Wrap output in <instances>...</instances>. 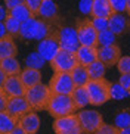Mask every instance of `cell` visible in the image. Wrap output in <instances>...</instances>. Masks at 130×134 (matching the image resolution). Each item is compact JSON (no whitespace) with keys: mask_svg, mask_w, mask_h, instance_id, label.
<instances>
[{"mask_svg":"<svg viewBox=\"0 0 130 134\" xmlns=\"http://www.w3.org/2000/svg\"><path fill=\"white\" fill-rule=\"evenodd\" d=\"M112 8H111L110 0H93L92 4V15L93 18H110L112 15Z\"/></svg>","mask_w":130,"mask_h":134,"instance_id":"7402d4cb","label":"cell"},{"mask_svg":"<svg viewBox=\"0 0 130 134\" xmlns=\"http://www.w3.org/2000/svg\"><path fill=\"white\" fill-rule=\"evenodd\" d=\"M71 74V78L74 81V86H86L89 81H90V77H89V72H87V66L84 65H80L77 63L75 68L70 72Z\"/></svg>","mask_w":130,"mask_h":134,"instance_id":"cb8c5ba5","label":"cell"},{"mask_svg":"<svg viewBox=\"0 0 130 134\" xmlns=\"http://www.w3.org/2000/svg\"><path fill=\"white\" fill-rule=\"evenodd\" d=\"M71 97L75 103L77 109H84V108L90 103V97H89V91H87L86 86H77L74 87V90L71 93Z\"/></svg>","mask_w":130,"mask_h":134,"instance_id":"44dd1931","label":"cell"},{"mask_svg":"<svg viewBox=\"0 0 130 134\" xmlns=\"http://www.w3.org/2000/svg\"><path fill=\"white\" fill-rule=\"evenodd\" d=\"M77 36H79L80 44L81 46H92V47H98V30L92 25L90 19H81L77 22Z\"/></svg>","mask_w":130,"mask_h":134,"instance_id":"ba28073f","label":"cell"},{"mask_svg":"<svg viewBox=\"0 0 130 134\" xmlns=\"http://www.w3.org/2000/svg\"><path fill=\"white\" fill-rule=\"evenodd\" d=\"M90 22H92V25L98 30V32L103 31V30H108V27H110V21H108V18H98V16L93 18V16H92Z\"/></svg>","mask_w":130,"mask_h":134,"instance_id":"836d02e7","label":"cell"},{"mask_svg":"<svg viewBox=\"0 0 130 134\" xmlns=\"http://www.w3.org/2000/svg\"><path fill=\"white\" fill-rule=\"evenodd\" d=\"M47 86L52 94H71L75 87L70 72H53V77Z\"/></svg>","mask_w":130,"mask_h":134,"instance_id":"8992f818","label":"cell"},{"mask_svg":"<svg viewBox=\"0 0 130 134\" xmlns=\"http://www.w3.org/2000/svg\"><path fill=\"white\" fill-rule=\"evenodd\" d=\"M117 41V34L108 30H103L98 34V46H110V44H115Z\"/></svg>","mask_w":130,"mask_h":134,"instance_id":"f546056e","label":"cell"},{"mask_svg":"<svg viewBox=\"0 0 130 134\" xmlns=\"http://www.w3.org/2000/svg\"><path fill=\"white\" fill-rule=\"evenodd\" d=\"M77 116H79L83 134H93L103 124V118L101 115V112H98L95 109H86V108L79 109Z\"/></svg>","mask_w":130,"mask_h":134,"instance_id":"5b68a950","label":"cell"},{"mask_svg":"<svg viewBox=\"0 0 130 134\" xmlns=\"http://www.w3.org/2000/svg\"><path fill=\"white\" fill-rule=\"evenodd\" d=\"M53 31H56L53 28V22L44 21L41 18H30V19L24 21L21 24V31H19V37L22 40H40L46 38L47 36H50Z\"/></svg>","mask_w":130,"mask_h":134,"instance_id":"6da1fadb","label":"cell"},{"mask_svg":"<svg viewBox=\"0 0 130 134\" xmlns=\"http://www.w3.org/2000/svg\"><path fill=\"white\" fill-rule=\"evenodd\" d=\"M37 16L44 21H49V22H55L59 16V8L55 3V0H43Z\"/></svg>","mask_w":130,"mask_h":134,"instance_id":"2e32d148","label":"cell"},{"mask_svg":"<svg viewBox=\"0 0 130 134\" xmlns=\"http://www.w3.org/2000/svg\"><path fill=\"white\" fill-rule=\"evenodd\" d=\"M110 86H111V83H108L105 78L90 80L86 84L87 91H89V97H90V105H93V106H101V105L106 103L108 100H111Z\"/></svg>","mask_w":130,"mask_h":134,"instance_id":"277c9868","label":"cell"},{"mask_svg":"<svg viewBox=\"0 0 130 134\" xmlns=\"http://www.w3.org/2000/svg\"><path fill=\"white\" fill-rule=\"evenodd\" d=\"M53 131H55V134H83L77 114L55 118V121H53Z\"/></svg>","mask_w":130,"mask_h":134,"instance_id":"9c48e42d","label":"cell"},{"mask_svg":"<svg viewBox=\"0 0 130 134\" xmlns=\"http://www.w3.org/2000/svg\"><path fill=\"white\" fill-rule=\"evenodd\" d=\"M92 4L93 0H80L79 2V10L83 15H92Z\"/></svg>","mask_w":130,"mask_h":134,"instance_id":"8d00e7d4","label":"cell"},{"mask_svg":"<svg viewBox=\"0 0 130 134\" xmlns=\"http://www.w3.org/2000/svg\"><path fill=\"white\" fill-rule=\"evenodd\" d=\"M118 81H120V84H121V86L130 93V72L129 74H120Z\"/></svg>","mask_w":130,"mask_h":134,"instance_id":"f35d334b","label":"cell"},{"mask_svg":"<svg viewBox=\"0 0 130 134\" xmlns=\"http://www.w3.org/2000/svg\"><path fill=\"white\" fill-rule=\"evenodd\" d=\"M25 99L28 100L30 106L33 108V110H43L47 108V103H49V99L52 96V91L49 88V86L43 83H39L35 86L27 88L25 91Z\"/></svg>","mask_w":130,"mask_h":134,"instance_id":"3957f363","label":"cell"},{"mask_svg":"<svg viewBox=\"0 0 130 134\" xmlns=\"http://www.w3.org/2000/svg\"><path fill=\"white\" fill-rule=\"evenodd\" d=\"M6 78H8L6 72L0 68V88H3V84H4V81H6Z\"/></svg>","mask_w":130,"mask_h":134,"instance_id":"7bdbcfd3","label":"cell"},{"mask_svg":"<svg viewBox=\"0 0 130 134\" xmlns=\"http://www.w3.org/2000/svg\"><path fill=\"white\" fill-rule=\"evenodd\" d=\"M59 50H61V44H59V38H58V30L37 43V52L47 62H50Z\"/></svg>","mask_w":130,"mask_h":134,"instance_id":"30bf717a","label":"cell"},{"mask_svg":"<svg viewBox=\"0 0 130 134\" xmlns=\"http://www.w3.org/2000/svg\"><path fill=\"white\" fill-rule=\"evenodd\" d=\"M9 134H27V131L24 130L22 127H19V125H16L15 128H13V130L11 131V133Z\"/></svg>","mask_w":130,"mask_h":134,"instance_id":"ee69618b","label":"cell"},{"mask_svg":"<svg viewBox=\"0 0 130 134\" xmlns=\"http://www.w3.org/2000/svg\"><path fill=\"white\" fill-rule=\"evenodd\" d=\"M6 110H8L12 116L19 118V116H22L24 114L33 110V108L30 106V103H28V100L25 99V96H12V97H9V100H8Z\"/></svg>","mask_w":130,"mask_h":134,"instance_id":"4fadbf2b","label":"cell"},{"mask_svg":"<svg viewBox=\"0 0 130 134\" xmlns=\"http://www.w3.org/2000/svg\"><path fill=\"white\" fill-rule=\"evenodd\" d=\"M0 68L6 72V75H19L22 68H21L19 60L16 59V56H11V58H6V59L0 60Z\"/></svg>","mask_w":130,"mask_h":134,"instance_id":"d4e9b609","label":"cell"},{"mask_svg":"<svg viewBox=\"0 0 130 134\" xmlns=\"http://www.w3.org/2000/svg\"><path fill=\"white\" fill-rule=\"evenodd\" d=\"M18 125L22 127L27 134H37L40 130V116L35 110H30L18 118Z\"/></svg>","mask_w":130,"mask_h":134,"instance_id":"5bb4252c","label":"cell"},{"mask_svg":"<svg viewBox=\"0 0 130 134\" xmlns=\"http://www.w3.org/2000/svg\"><path fill=\"white\" fill-rule=\"evenodd\" d=\"M8 100H9V96L6 94V91H4L3 88H0V110H4V109H6Z\"/></svg>","mask_w":130,"mask_h":134,"instance_id":"ab89813d","label":"cell"},{"mask_svg":"<svg viewBox=\"0 0 130 134\" xmlns=\"http://www.w3.org/2000/svg\"><path fill=\"white\" fill-rule=\"evenodd\" d=\"M121 58V49L117 43L110 46H99L98 47V59L106 65V68H111L117 65L118 59Z\"/></svg>","mask_w":130,"mask_h":134,"instance_id":"7c38bea8","label":"cell"},{"mask_svg":"<svg viewBox=\"0 0 130 134\" xmlns=\"http://www.w3.org/2000/svg\"><path fill=\"white\" fill-rule=\"evenodd\" d=\"M75 58L80 65H90L92 62L98 60V47H92V46H80L75 52Z\"/></svg>","mask_w":130,"mask_h":134,"instance_id":"ac0fdd59","label":"cell"},{"mask_svg":"<svg viewBox=\"0 0 130 134\" xmlns=\"http://www.w3.org/2000/svg\"><path fill=\"white\" fill-rule=\"evenodd\" d=\"M87 72H89V77L90 80H101L105 78V72H106V65L101 60H95L90 65H87Z\"/></svg>","mask_w":130,"mask_h":134,"instance_id":"484cf974","label":"cell"},{"mask_svg":"<svg viewBox=\"0 0 130 134\" xmlns=\"http://www.w3.org/2000/svg\"><path fill=\"white\" fill-rule=\"evenodd\" d=\"M8 15H9V10L6 9V6L0 4V22H3V21L8 18Z\"/></svg>","mask_w":130,"mask_h":134,"instance_id":"b9f144b4","label":"cell"},{"mask_svg":"<svg viewBox=\"0 0 130 134\" xmlns=\"http://www.w3.org/2000/svg\"><path fill=\"white\" fill-rule=\"evenodd\" d=\"M93 134H118V128L114 124H105V122H103Z\"/></svg>","mask_w":130,"mask_h":134,"instance_id":"e575fe53","label":"cell"},{"mask_svg":"<svg viewBox=\"0 0 130 134\" xmlns=\"http://www.w3.org/2000/svg\"><path fill=\"white\" fill-rule=\"evenodd\" d=\"M49 63H50V68L53 72H71L79 62H77L74 52L61 49Z\"/></svg>","mask_w":130,"mask_h":134,"instance_id":"52a82bcc","label":"cell"},{"mask_svg":"<svg viewBox=\"0 0 130 134\" xmlns=\"http://www.w3.org/2000/svg\"><path fill=\"white\" fill-rule=\"evenodd\" d=\"M126 12L130 15V0H127V9H126Z\"/></svg>","mask_w":130,"mask_h":134,"instance_id":"7dc6e473","label":"cell"},{"mask_svg":"<svg viewBox=\"0 0 130 134\" xmlns=\"http://www.w3.org/2000/svg\"><path fill=\"white\" fill-rule=\"evenodd\" d=\"M118 134H130V125L124 128H118Z\"/></svg>","mask_w":130,"mask_h":134,"instance_id":"bcb514c9","label":"cell"},{"mask_svg":"<svg viewBox=\"0 0 130 134\" xmlns=\"http://www.w3.org/2000/svg\"><path fill=\"white\" fill-rule=\"evenodd\" d=\"M21 21L12 18L8 15V18L4 19V25H6V31H8L9 36L12 37H19V31H21Z\"/></svg>","mask_w":130,"mask_h":134,"instance_id":"4dcf8cb0","label":"cell"},{"mask_svg":"<svg viewBox=\"0 0 130 134\" xmlns=\"http://www.w3.org/2000/svg\"><path fill=\"white\" fill-rule=\"evenodd\" d=\"M4 36H8V31H6V25H4V21L0 22V38Z\"/></svg>","mask_w":130,"mask_h":134,"instance_id":"f6af8a7d","label":"cell"},{"mask_svg":"<svg viewBox=\"0 0 130 134\" xmlns=\"http://www.w3.org/2000/svg\"><path fill=\"white\" fill-rule=\"evenodd\" d=\"M117 69L120 74H129L130 72V56H121L117 62Z\"/></svg>","mask_w":130,"mask_h":134,"instance_id":"d6a6232c","label":"cell"},{"mask_svg":"<svg viewBox=\"0 0 130 134\" xmlns=\"http://www.w3.org/2000/svg\"><path fill=\"white\" fill-rule=\"evenodd\" d=\"M18 125V118L12 116L8 110H0V134H9Z\"/></svg>","mask_w":130,"mask_h":134,"instance_id":"603a6c76","label":"cell"},{"mask_svg":"<svg viewBox=\"0 0 130 134\" xmlns=\"http://www.w3.org/2000/svg\"><path fill=\"white\" fill-rule=\"evenodd\" d=\"M25 0H4V6H6V9L8 10H11V9H13L15 6H19V4H22Z\"/></svg>","mask_w":130,"mask_h":134,"instance_id":"60d3db41","label":"cell"},{"mask_svg":"<svg viewBox=\"0 0 130 134\" xmlns=\"http://www.w3.org/2000/svg\"><path fill=\"white\" fill-rule=\"evenodd\" d=\"M58 38L61 49L68 52H77V49L81 46L80 44L79 36H77V30L72 27H61L58 30Z\"/></svg>","mask_w":130,"mask_h":134,"instance_id":"8fae6325","label":"cell"},{"mask_svg":"<svg viewBox=\"0 0 130 134\" xmlns=\"http://www.w3.org/2000/svg\"><path fill=\"white\" fill-rule=\"evenodd\" d=\"M9 16H12V18L21 21V22L30 19V18H34L33 12L28 9V6L25 3L19 4V6H15L13 9H11V10H9Z\"/></svg>","mask_w":130,"mask_h":134,"instance_id":"4316f807","label":"cell"},{"mask_svg":"<svg viewBox=\"0 0 130 134\" xmlns=\"http://www.w3.org/2000/svg\"><path fill=\"white\" fill-rule=\"evenodd\" d=\"M130 93L120 84V81L117 83H111L110 86V97L112 100H124L126 97H129Z\"/></svg>","mask_w":130,"mask_h":134,"instance_id":"f1b7e54d","label":"cell"},{"mask_svg":"<svg viewBox=\"0 0 130 134\" xmlns=\"http://www.w3.org/2000/svg\"><path fill=\"white\" fill-rule=\"evenodd\" d=\"M114 125L117 128H124V127L130 125V110H121L115 115L114 118Z\"/></svg>","mask_w":130,"mask_h":134,"instance_id":"1f68e13d","label":"cell"},{"mask_svg":"<svg viewBox=\"0 0 130 134\" xmlns=\"http://www.w3.org/2000/svg\"><path fill=\"white\" fill-rule=\"evenodd\" d=\"M16 55H18V46L15 43V37L9 36V34L2 37L0 38V60Z\"/></svg>","mask_w":130,"mask_h":134,"instance_id":"d6986e66","label":"cell"},{"mask_svg":"<svg viewBox=\"0 0 130 134\" xmlns=\"http://www.w3.org/2000/svg\"><path fill=\"white\" fill-rule=\"evenodd\" d=\"M19 77H21V80H22L24 86L27 87V88L41 83V71H40V69H35V68L25 66L22 71H21Z\"/></svg>","mask_w":130,"mask_h":134,"instance_id":"ffe728a7","label":"cell"},{"mask_svg":"<svg viewBox=\"0 0 130 134\" xmlns=\"http://www.w3.org/2000/svg\"><path fill=\"white\" fill-rule=\"evenodd\" d=\"M3 90L9 97H12V96H24L27 91V87L24 86L19 75H9L3 84Z\"/></svg>","mask_w":130,"mask_h":134,"instance_id":"9a60e30c","label":"cell"},{"mask_svg":"<svg viewBox=\"0 0 130 134\" xmlns=\"http://www.w3.org/2000/svg\"><path fill=\"white\" fill-rule=\"evenodd\" d=\"M46 110L53 118H61V116L75 114L77 108H75V103L71 94H52Z\"/></svg>","mask_w":130,"mask_h":134,"instance_id":"7a4b0ae2","label":"cell"},{"mask_svg":"<svg viewBox=\"0 0 130 134\" xmlns=\"http://www.w3.org/2000/svg\"><path fill=\"white\" fill-rule=\"evenodd\" d=\"M41 2H43V0H25L24 3L28 6V9L33 12V15L37 16L39 15V9H40V6H41Z\"/></svg>","mask_w":130,"mask_h":134,"instance_id":"74e56055","label":"cell"},{"mask_svg":"<svg viewBox=\"0 0 130 134\" xmlns=\"http://www.w3.org/2000/svg\"><path fill=\"white\" fill-rule=\"evenodd\" d=\"M129 30H130V15H129Z\"/></svg>","mask_w":130,"mask_h":134,"instance_id":"c3c4849f","label":"cell"},{"mask_svg":"<svg viewBox=\"0 0 130 134\" xmlns=\"http://www.w3.org/2000/svg\"><path fill=\"white\" fill-rule=\"evenodd\" d=\"M112 12H118V13H124L127 9V0H110Z\"/></svg>","mask_w":130,"mask_h":134,"instance_id":"d590c367","label":"cell"},{"mask_svg":"<svg viewBox=\"0 0 130 134\" xmlns=\"http://www.w3.org/2000/svg\"><path fill=\"white\" fill-rule=\"evenodd\" d=\"M110 21V30L112 32H115L117 36H121L129 30V16H124V13L114 12L112 15L108 18Z\"/></svg>","mask_w":130,"mask_h":134,"instance_id":"e0dca14e","label":"cell"},{"mask_svg":"<svg viewBox=\"0 0 130 134\" xmlns=\"http://www.w3.org/2000/svg\"><path fill=\"white\" fill-rule=\"evenodd\" d=\"M47 60L44 59L43 56L40 55L39 52L35 50L33 52V53H30V55L25 58V66L28 68H35V69H41V68L44 66V63H46Z\"/></svg>","mask_w":130,"mask_h":134,"instance_id":"83f0119b","label":"cell"}]
</instances>
